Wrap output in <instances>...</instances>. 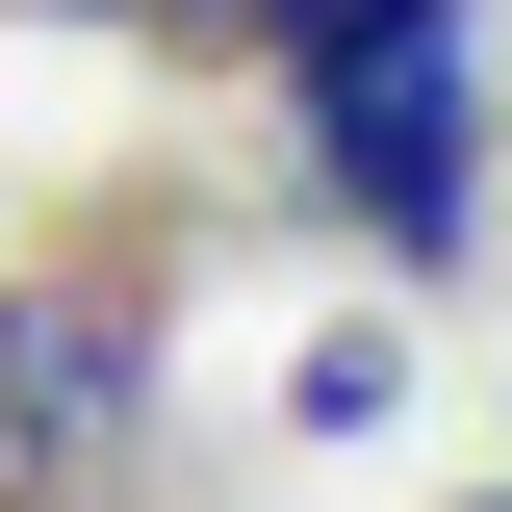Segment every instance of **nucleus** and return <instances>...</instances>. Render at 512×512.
I'll use <instances>...</instances> for the list:
<instances>
[{"label": "nucleus", "instance_id": "20e7f679", "mask_svg": "<svg viewBox=\"0 0 512 512\" xmlns=\"http://www.w3.org/2000/svg\"><path fill=\"white\" fill-rule=\"evenodd\" d=\"M0 512H52V487H0Z\"/></svg>", "mask_w": 512, "mask_h": 512}, {"label": "nucleus", "instance_id": "f257e3e1", "mask_svg": "<svg viewBox=\"0 0 512 512\" xmlns=\"http://www.w3.org/2000/svg\"><path fill=\"white\" fill-rule=\"evenodd\" d=\"M308 180L359 205L410 282L487 231V103H461V26H410V52H308Z\"/></svg>", "mask_w": 512, "mask_h": 512}, {"label": "nucleus", "instance_id": "f03ea898", "mask_svg": "<svg viewBox=\"0 0 512 512\" xmlns=\"http://www.w3.org/2000/svg\"><path fill=\"white\" fill-rule=\"evenodd\" d=\"M128 410V333L103 308H0V436H103Z\"/></svg>", "mask_w": 512, "mask_h": 512}, {"label": "nucleus", "instance_id": "7ed1b4c3", "mask_svg": "<svg viewBox=\"0 0 512 512\" xmlns=\"http://www.w3.org/2000/svg\"><path fill=\"white\" fill-rule=\"evenodd\" d=\"M52 26H128V0H52Z\"/></svg>", "mask_w": 512, "mask_h": 512}, {"label": "nucleus", "instance_id": "39448f33", "mask_svg": "<svg viewBox=\"0 0 512 512\" xmlns=\"http://www.w3.org/2000/svg\"><path fill=\"white\" fill-rule=\"evenodd\" d=\"M487 512H512V487H487Z\"/></svg>", "mask_w": 512, "mask_h": 512}]
</instances>
